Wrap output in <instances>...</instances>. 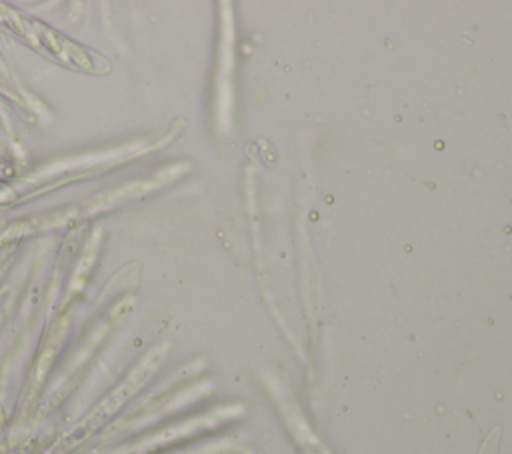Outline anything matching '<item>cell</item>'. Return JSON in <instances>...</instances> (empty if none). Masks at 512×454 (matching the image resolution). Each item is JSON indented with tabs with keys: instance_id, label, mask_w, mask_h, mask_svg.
I'll use <instances>...</instances> for the list:
<instances>
[{
	"instance_id": "6da1fadb",
	"label": "cell",
	"mask_w": 512,
	"mask_h": 454,
	"mask_svg": "<svg viewBox=\"0 0 512 454\" xmlns=\"http://www.w3.org/2000/svg\"><path fill=\"white\" fill-rule=\"evenodd\" d=\"M0 28L12 32L20 40L28 42L36 52L66 68L90 74H104L110 70V64L104 56L90 52L48 24L16 12L4 4H0Z\"/></svg>"
}]
</instances>
